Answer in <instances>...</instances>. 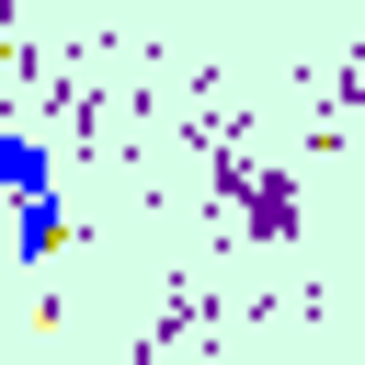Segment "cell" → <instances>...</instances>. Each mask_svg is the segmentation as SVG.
I'll list each match as a JSON object with an SVG mask.
<instances>
[{"instance_id":"cell-1","label":"cell","mask_w":365,"mask_h":365,"mask_svg":"<svg viewBox=\"0 0 365 365\" xmlns=\"http://www.w3.org/2000/svg\"><path fill=\"white\" fill-rule=\"evenodd\" d=\"M0 194H11V251L46 262V251H57V171H46V148H34L23 125L0 137Z\"/></svg>"}]
</instances>
